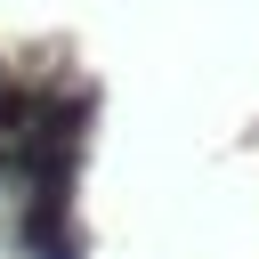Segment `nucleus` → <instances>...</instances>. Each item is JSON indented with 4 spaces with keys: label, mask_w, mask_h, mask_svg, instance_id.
Instances as JSON below:
<instances>
[{
    "label": "nucleus",
    "mask_w": 259,
    "mask_h": 259,
    "mask_svg": "<svg viewBox=\"0 0 259 259\" xmlns=\"http://www.w3.org/2000/svg\"><path fill=\"white\" fill-rule=\"evenodd\" d=\"M16 251L24 259H81V227H73L65 194H32L16 210Z\"/></svg>",
    "instance_id": "1"
}]
</instances>
